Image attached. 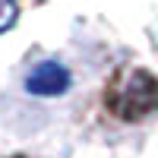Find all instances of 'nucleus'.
<instances>
[{"label": "nucleus", "instance_id": "f257e3e1", "mask_svg": "<svg viewBox=\"0 0 158 158\" xmlns=\"http://www.w3.org/2000/svg\"><path fill=\"white\" fill-rule=\"evenodd\" d=\"M101 104L120 123H142L158 111V76L146 67H117L101 92Z\"/></svg>", "mask_w": 158, "mask_h": 158}, {"label": "nucleus", "instance_id": "f03ea898", "mask_svg": "<svg viewBox=\"0 0 158 158\" xmlns=\"http://www.w3.org/2000/svg\"><path fill=\"white\" fill-rule=\"evenodd\" d=\"M70 70L60 60H41L38 67L25 76V92L38 98H57L70 89Z\"/></svg>", "mask_w": 158, "mask_h": 158}, {"label": "nucleus", "instance_id": "7ed1b4c3", "mask_svg": "<svg viewBox=\"0 0 158 158\" xmlns=\"http://www.w3.org/2000/svg\"><path fill=\"white\" fill-rule=\"evenodd\" d=\"M19 19V3L16 0H0V35L10 32Z\"/></svg>", "mask_w": 158, "mask_h": 158}, {"label": "nucleus", "instance_id": "20e7f679", "mask_svg": "<svg viewBox=\"0 0 158 158\" xmlns=\"http://www.w3.org/2000/svg\"><path fill=\"white\" fill-rule=\"evenodd\" d=\"M10 158H35V155H10Z\"/></svg>", "mask_w": 158, "mask_h": 158}]
</instances>
